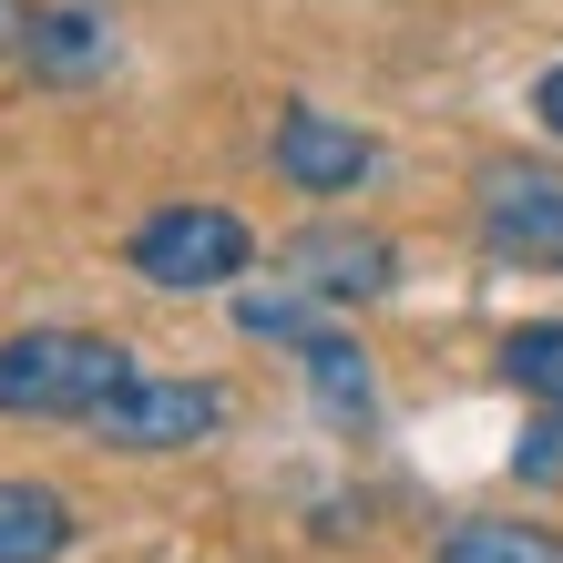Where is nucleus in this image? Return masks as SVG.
I'll return each instance as SVG.
<instances>
[{
	"instance_id": "obj_1",
	"label": "nucleus",
	"mask_w": 563,
	"mask_h": 563,
	"mask_svg": "<svg viewBox=\"0 0 563 563\" xmlns=\"http://www.w3.org/2000/svg\"><path fill=\"white\" fill-rule=\"evenodd\" d=\"M123 379H134L123 339H92V328H21V339H0V420H92Z\"/></svg>"
},
{
	"instance_id": "obj_2",
	"label": "nucleus",
	"mask_w": 563,
	"mask_h": 563,
	"mask_svg": "<svg viewBox=\"0 0 563 563\" xmlns=\"http://www.w3.org/2000/svg\"><path fill=\"white\" fill-rule=\"evenodd\" d=\"M472 225L503 267H543L563 277V164L543 154H492L472 175Z\"/></svg>"
},
{
	"instance_id": "obj_3",
	"label": "nucleus",
	"mask_w": 563,
	"mask_h": 563,
	"mask_svg": "<svg viewBox=\"0 0 563 563\" xmlns=\"http://www.w3.org/2000/svg\"><path fill=\"white\" fill-rule=\"evenodd\" d=\"M123 256H134V277H154V287H225V277H246L256 225L236 206H154L134 236H123Z\"/></svg>"
},
{
	"instance_id": "obj_4",
	"label": "nucleus",
	"mask_w": 563,
	"mask_h": 563,
	"mask_svg": "<svg viewBox=\"0 0 563 563\" xmlns=\"http://www.w3.org/2000/svg\"><path fill=\"white\" fill-rule=\"evenodd\" d=\"M225 379H123L103 410H92L82 430L103 451H195V441H216L225 430Z\"/></svg>"
},
{
	"instance_id": "obj_5",
	"label": "nucleus",
	"mask_w": 563,
	"mask_h": 563,
	"mask_svg": "<svg viewBox=\"0 0 563 563\" xmlns=\"http://www.w3.org/2000/svg\"><path fill=\"white\" fill-rule=\"evenodd\" d=\"M287 277H297V297H318V308H369V297L400 277V256H389V236H369V225H308V236L287 246Z\"/></svg>"
},
{
	"instance_id": "obj_6",
	"label": "nucleus",
	"mask_w": 563,
	"mask_h": 563,
	"mask_svg": "<svg viewBox=\"0 0 563 563\" xmlns=\"http://www.w3.org/2000/svg\"><path fill=\"white\" fill-rule=\"evenodd\" d=\"M267 154H277V175L308 185V195H349V185L379 175V144L358 134V123H339V113H308V103L277 113V144Z\"/></svg>"
},
{
	"instance_id": "obj_7",
	"label": "nucleus",
	"mask_w": 563,
	"mask_h": 563,
	"mask_svg": "<svg viewBox=\"0 0 563 563\" xmlns=\"http://www.w3.org/2000/svg\"><path fill=\"white\" fill-rule=\"evenodd\" d=\"M11 52H21L31 82H103L113 73V21L82 11V0H52V11L11 21Z\"/></svg>"
},
{
	"instance_id": "obj_8",
	"label": "nucleus",
	"mask_w": 563,
	"mask_h": 563,
	"mask_svg": "<svg viewBox=\"0 0 563 563\" xmlns=\"http://www.w3.org/2000/svg\"><path fill=\"white\" fill-rule=\"evenodd\" d=\"M297 379L318 389V410L339 420V430H369V410H379V369H369V349H358L339 318H318L308 339H297Z\"/></svg>"
},
{
	"instance_id": "obj_9",
	"label": "nucleus",
	"mask_w": 563,
	"mask_h": 563,
	"mask_svg": "<svg viewBox=\"0 0 563 563\" xmlns=\"http://www.w3.org/2000/svg\"><path fill=\"white\" fill-rule=\"evenodd\" d=\"M73 553V503L52 482H0V563H62Z\"/></svg>"
},
{
	"instance_id": "obj_10",
	"label": "nucleus",
	"mask_w": 563,
	"mask_h": 563,
	"mask_svg": "<svg viewBox=\"0 0 563 563\" xmlns=\"http://www.w3.org/2000/svg\"><path fill=\"white\" fill-rule=\"evenodd\" d=\"M430 563H563V533L482 512V522H461V533H441V553H430Z\"/></svg>"
},
{
	"instance_id": "obj_11",
	"label": "nucleus",
	"mask_w": 563,
	"mask_h": 563,
	"mask_svg": "<svg viewBox=\"0 0 563 563\" xmlns=\"http://www.w3.org/2000/svg\"><path fill=\"white\" fill-rule=\"evenodd\" d=\"M492 369H503V389H522V400L563 410V318H543V328H512Z\"/></svg>"
},
{
	"instance_id": "obj_12",
	"label": "nucleus",
	"mask_w": 563,
	"mask_h": 563,
	"mask_svg": "<svg viewBox=\"0 0 563 563\" xmlns=\"http://www.w3.org/2000/svg\"><path fill=\"white\" fill-rule=\"evenodd\" d=\"M512 482L563 492V410H533V420H522V441H512Z\"/></svg>"
},
{
	"instance_id": "obj_13",
	"label": "nucleus",
	"mask_w": 563,
	"mask_h": 563,
	"mask_svg": "<svg viewBox=\"0 0 563 563\" xmlns=\"http://www.w3.org/2000/svg\"><path fill=\"white\" fill-rule=\"evenodd\" d=\"M533 113H543V134H563V62H553L543 82H533Z\"/></svg>"
}]
</instances>
